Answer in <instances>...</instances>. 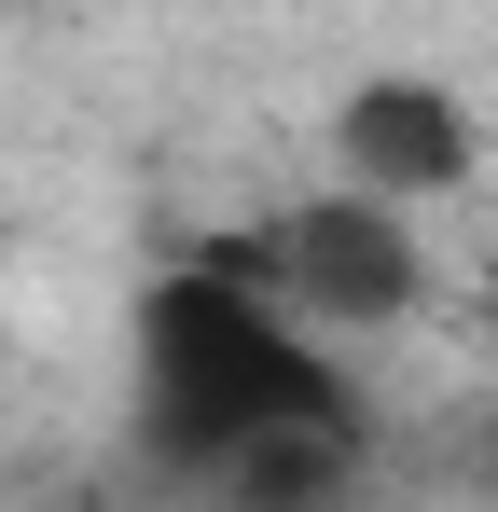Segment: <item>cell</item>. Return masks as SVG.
Here are the masks:
<instances>
[{"instance_id":"3","label":"cell","mask_w":498,"mask_h":512,"mask_svg":"<svg viewBox=\"0 0 498 512\" xmlns=\"http://www.w3.org/2000/svg\"><path fill=\"white\" fill-rule=\"evenodd\" d=\"M471 167H485V125H471L457 84H429V70H374V84L332 97V194L415 222V208H443Z\"/></svg>"},{"instance_id":"4","label":"cell","mask_w":498,"mask_h":512,"mask_svg":"<svg viewBox=\"0 0 498 512\" xmlns=\"http://www.w3.org/2000/svg\"><path fill=\"white\" fill-rule=\"evenodd\" d=\"M208 485H222V512H360V485H374V443H360V416H346V429H291V443H249V457H222Z\"/></svg>"},{"instance_id":"2","label":"cell","mask_w":498,"mask_h":512,"mask_svg":"<svg viewBox=\"0 0 498 512\" xmlns=\"http://www.w3.org/2000/svg\"><path fill=\"white\" fill-rule=\"evenodd\" d=\"M249 291L305 346H346V333H402L415 305H429V250H415V222L360 208V194H305V208H277Z\"/></svg>"},{"instance_id":"1","label":"cell","mask_w":498,"mask_h":512,"mask_svg":"<svg viewBox=\"0 0 498 512\" xmlns=\"http://www.w3.org/2000/svg\"><path fill=\"white\" fill-rule=\"evenodd\" d=\"M139 443L166 471H222L249 443H291V429H346V360L305 346L249 277L194 263V277H153L139 291Z\"/></svg>"}]
</instances>
